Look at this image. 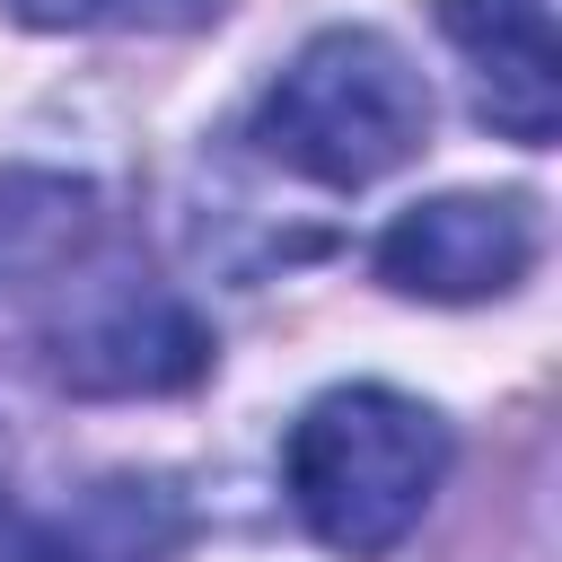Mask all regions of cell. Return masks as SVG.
I'll use <instances>...</instances> for the list:
<instances>
[{
    "instance_id": "8",
    "label": "cell",
    "mask_w": 562,
    "mask_h": 562,
    "mask_svg": "<svg viewBox=\"0 0 562 562\" xmlns=\"http://www.w3.org/2000/svg\"><path fill=\"white\" fill-rule=\"evenodd\" d=\"M18 26H44V35H88V26H140L158 18V0H0Z\"/></svg>"
},
{
    "instance_id": "5",
    "label": "cell",
    "mask_w": 562,
    "mask_h": 562,
    "mask_svg": "<svg viewBox=\"0 0 562 562\" xmlns=\"http://www.w3.org/2000/svg\"><path fill=\"white\" fill-rule=\"evenodd\" d=\"M439 35L457 44V61L474 79V114L501 140L544 149L553 114H562V70H553L544 0H439Z\"/></svg>"
},
{
    "instance_id": "1",
    "label": "cell",
    "mask_w": 562,
    "mask_h": 562,
    "mask_svg": "<svg viewBox=\"0 0 562 562\" xmlns=\"http://www.w3.org/2000/svg\"><path fill=\"white\" fill-rule=\"evenodd\" d=\"M290 509L342 562L395 553L448 483V422L395 386H334L281 439Z\"/></svg>"
},
{
    "instance_id": "9",
    "label": "cell",
    "mask_w": 562,
    "mask_h": 562,
    "mask_svg": "<svg viewBox=\"0 0 562 562\" xmlns=\"http://www.w3.org/2000/svg\"><path fill=\"white\" fill-rule=\"evenodd\" d=\"M0 562H61V536L35 509H18L9 492H0Z\"/></svg>"
},
{
    "instance_id": "2",
    "label": "cell",
    "mask_w": 562,
    "mask_h": 562,
    "mask_svg": "<svg viewBox=\"0 0 562 562\" xmlns=\"http://www.w3.org/2000/svg\"><path fill=\"white\" fill-rule=\"evenodd\" d=\"M255 140H263L272 167H290V176H307L325 193H360V184L395 176L430 140V88L386 35L325 26L263 88Z\"/></svg>"
},
{
    "instance_id": "7",
    "label": "cell",
    "mask_w": 562,
    "mask_h": 562,
    "mask_svg": "<svg viewBox=\"0 0 562 562\" xmlns=\"http://www.w3.org/2000/svg\"><path fill=\"white\" fill-rule=\"evenodd\" d=\"M79 237H88V184H70V176H26V167L0 176V281L61 263Z\"/></svg>"
},
{
    "instance_id": "4",
    "label": "cell",
    "mask_w": 562,
    "mask_h": 562,
    "mask_svg": "<svg viewBox=\"0 0 562 562\" xmlns=\"http://www.w3.org/2000/svg\"><path fill=\"white\" fill-rule=\"evenodd\" d=\"M527 263H536V202L518 193H439L378 237V281L430 307L501 299L527 281Z\"/></svg>"
},
{
    "instance_id": "6",
    "label": "cell",
    "mask_w": 562,
    "mask_h": 562,
    "mask_svg": "<svg viewBox=\"0 0 562 562\" xmlns=\"http://www.w3.org/2000/svg\"><path fill=\"white\" fill-rule=\"evenodd\" d=\"M61 536V562H167L184 544V509L167 483H140V474H114L79 501V518L53 527Z\"/></svg>"
},
{
    "instance_id": "3",
    "label": "cell",
    "mask_w": 562,
    "mask_h": 562,
    "mask_svg": "<svg viewBox=\"0 0 562 562\" xmlns=\"http://www.w3.org/2000/svg\"><path fill=\"white\" fill-rule=\"evenodd\" d=\"M44 360L70 395H167L211 369V334L167 281H149L140 263H105L88 281H61Z\"/></svg>"
}]
</instances>
